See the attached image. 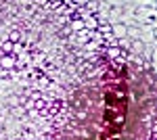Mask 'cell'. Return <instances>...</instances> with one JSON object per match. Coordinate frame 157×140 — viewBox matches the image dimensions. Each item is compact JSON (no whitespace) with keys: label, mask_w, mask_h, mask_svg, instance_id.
<instances>
[{"label":"cell","mask_w":157,"mask_h":140,"mask_svg":"<svg viewBox=\"0 0 157 140\" xmlns=\"http://www.w3.org/2000/svg\"><path fill=\"white\" fill-rule=\"evenodd\" d=\"M105 2H107L109 6H124L128 0H105Z\"/></svg>","instance_id":"cell-3"},{"label":"cell","mask_w":157,"mask_h":140,"mask_svg":"<svg viewBox=\"0 0 157 140\" xmlns=\"http://www.w3.org/2000/svg\"><path fill=\"white\" fill-rule=\"evenodd\" d=\"M151 63H153V67L157 69V44H155V48H153V52H151Z\"/></svg>","instance_id":"cell-4"},{"label":"cell","mask_w":157,"mask_h":140,"mask_svg":"<svg viewBox=\"0 0 157 140\" xmlns=\"http://www.w3.org/2000/svg\"><path fill=\"white\" fill-rule=\"evenodd\" d=\"M132 4H136V6H155V0H132Z\"/></svg>","instance_id":"cell-2"},{"label":"cell","mask_w":157,"mask_h":140,"mask_svg":"<svg viewBox=\"0 0 157 140\" xmlns=\"http://www.w3.org/2000/svg\"><path fill=\"white\" fill-rule=\"evenodd\" d=\"M111 34H113V38H117V40L126 38V36H128V25H124V23H113V25H111Z\"/></svg>","instance_id":"cell-1"}]
</instances>
